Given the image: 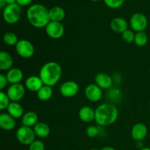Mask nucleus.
<instances>
[{"label":"nucleus","mask_w":150,"mask_h":150,"mask_svg":"<svg viewBox=\"0 0 150 150\" xmlns=\"http://www.w3.org/2000/svg\"><path fill=\"white\" fill-rule=\"evenodd\" d=\"M26 18L29 23L37 29L45 28L51 21L49 10L40 4L31 5L26 11Z\"/></svg>","instance_id":"1"},{"label":"nucleus","mask_w":150,"mask_h":150,"mask_svg":"<svg viewBox=\"0 0 150 150\" xmlns=\"http://www.w3.org/2000/svg\"><path fill=\"white\" fill-rule=\"evenodd\" d=\"M119 117L117 107L111 103H103L95 109V122L100 126H109L116 122Z\"/></svg>","instance_id":"2"},{"label":"nucleus","mask_w":150,"mask_h":150,"mask_svg":"<svg viewBox=\"0 0 150 150\" xmlns=\"http://www.w3.org/2000/svg\"><path fill=\"white\" fill-rule=\"evenodd\" d=\"M61 66L56 62H48L45 63L40 70L39 76L44 85L54 86L59 81L62 77Z\"/></svg>","instance_id":"3"},{"label":"nucleus","mask_w":150,"mask_h":150,"mask_svg":"<svg viewBox=\"0 0 150 150\" xmlns=\"http://www.w3.org/2000/svg\"><path fill=\"white\" fill-rule=\"evenodd\" d=\"M3 18L8 24H15L18 23L21 16V8L17 3L7 4L3 9Z\"/></svg>","instance_id":"4"},{"label":"nucleus","mask_w":150,"mask_h":150,"mask_svg":"<svg viewBox=\"0 0 150 150\" xmlns=\"http://www.w3.org/2000/svg\"><path fill=\"white\" fill-rule=\"evenodd\" d=\"M35 135L34 130L31 127L21 126L16 131V139L21 144L29 146L35 141Z\"/></svg>","instance_id":"5"},{"label":"nucleus","mask_w":150,"mask_h":150,"mask_svg":"<svg viewBox=\"0 0 150 150\" xmlns=\"http://www.w3.org/2000/svg\"><path fill=\"white\" fill-rule=\"evenodd\" d=\"M16 51L21 57L29 59L35 54V47L30 41L27 40H20L16 45Z\"/></svg>","instance_id":"6"},{"label":"nucleus","mask_w":150,"mask_h":150,"mask_svg":"<svg viewBox=\"0 0 150 150\" xmlns=\"http://www.w3.org/2000/svg\"><path fill=\"white\" fill-rule=\"evenodd\" d=\"M130 25L131 29L134 32H144L148 25L147 18L143 13H134L130 18Z\"/></svg>","instance_id":"7"},{"label":"nucleus","mask_w":150,"mask_h":150,"mask_svg":"<svg viewBox=\"0 0 150 150\" xmlns=\"http://www.w3.org/2000/svg\"><path fill=\"white\" fill-rule=\"evenodd\" d=\"M45 29L47 35L54 40L59 39L64 34V27L61 22L50 21Z\"/></svg>","instance_id":"8"},{"label":"nucleus","mask_w":150,"mask_h":150,"mask_svg":"<svg viewBox=\"0 0 150 150\" xmlns=\"http://www.w3.org/2000/svg\"><path fill=\"white\" fill-rule=\"evenodd\" d=\"M26 92L25 87L21 83L11 84L7 90V95L11 102H18L23 98Z\"/></svg>","instance_id":"9"},{"label":"nucleus","mask_w":150,"mask_h":150,"mask_svg":"<svg viewBox=\"0 0 150 150\" xmlns=\"http://www.w3.org/2000/svg\"><path fill=\"white\" fill-rule=\"evenodd\" d=\"M79 91V86L73 81H67L60 86L59 92L64 98H73L76 96Z\"/></svg>","instance_id":"10"},{"label":"nucleus","mask_w":150,"mask_h":150,"mask_svg":"<svg viewBox=\"0 0 150 150\" xmlns=\"http://www.w3.org/2000/svg\"><path fill=\"white\" fill-rule=\"evenodd\" d=\"M84 94L86 99L93 103L100 100L103 96L102 89H100L96 83H91L86 86L85 88Z\"/></svg>","instance_id":"11"},{"label":"nucleus","mask_w":150,"mask_h":150,"mask_svg":"<svg viewBox=\"0 0 150 150\" xmlns=\"http://www.w3.org/2000/svg\"><path fill=\"white\" fill-rule=\"evenodd\" d=\"M147 127L143 123H136L131 130V136L136 142H142L147 136Z\"/></svg>","instance_id":"12"},{"label":"nucleus","mask_w":150,"mask_h":150,"mask_svg":"<svg viewBox=\"0 0 150 150\" xmlns=\"http://www.w3.org/2000/svg\"><path fill=\"white\" fill-rule=\"evenodd\" d=\"M95 83L102 89H111L113 85V79L111 76L105 73H99L95 76Z\"/></svg>","instance_id":"13"},{"label":"nucleus","mask_w":150,"mask_h":150,"mask_svg":"<svg viewBox=\"0 0 150 150\" xmlns=\"http://www.w3.org/2000/svg\"><path fill=\"white\" fill-rule=\"evenodd\" d=\"M110 27L116 33L122 34L128 29V23L123 18L116 17L110 22Z\"/></svg>","instance_id":"14"},{"label":"nucleus","mask_w":150,"mask_h":150,"mask_svg":"<svg viewBox=\"0 0 150 150\" xmlns=\"http://www.w3.org/2000/svg\"><path fill=\"white\" fill-rule=\"evenodd\" d=\"M43 86L44 83L40 76H31L28 77L25 81V86L31 92H38Z\"/></svg>","instance_id":"15"},{"label":"nucleus","mask_w":150,"mask_h":150,"mask_svg":"<svg viewBox=\"0 0 150 150\" xmlns=\"http://www.w3.org/2000/svg\"><path fill=\"white\" fill-rule=\"evenodd\" d=\"M16 121L8 113H1L0 114V127L6 131H10L16 127Z\"/></svg>","instance_id":"16"},{"label":"nucleus","mask_w":150,"mask_h":150,"mask_svg":"<svg viewBox=\"0 0 150 150\" xmlns=\"http://www.w3.org/2000/svg\"><path fill=\"white\" fill-rule=\"evenodd\" d=\"M79 117L83 122H92L95 119V110L89 106H83L79 110Z\"/></svg>","instance_id":"17"},{"label":"nucleus","mask_w":150,"mask_h":150,"mask_svg":"<svg viewBox=\"0 0 150 150\" xmlns=\"http://www.w3.org/2000/svg\"><path fill=\"white\" fill-rule=\"evenodd\" d=\"M6 77L9 83L11 84L21 83V81L23 80V73L21 69L15 67V68H11L7 71Z\"/></svg>","instance_id":"18"},{"label":"nucleus","mask_w":150,"mask_h":150,"mask_svg":"<svg viewBox=\"0 0 150 150\" xmlns=\"http://www.w3.org/2000/svg\"><path fill=\"white\" fill-rule=\"evenodd\" d=\"M13 57L6 51L0 52V70L2 71H8L13 68Z\"/></svg>","instance_id":"19"},{"label":"nucleus","mask_w":150,"mask_h":150,"mask_svg":"<svg viewBox=\"0 0 150 150\" xmlns=\"http://www.w3.org/2000/svg\"><path fill=\"white\" fill-rule=\"evenodd\" d=\"M33 130L36 136L40 139H45L48 137L51 132L49 126L46 123L42 122H38L33 127Z\"/></svg>","instance_id":"20"},{"label":"nucleus","mask_w":150,"mask_h":150,"mask_svg":"<svg viewBox=\"0 0 150 150\" xmlns=\"http://www.w3.org/2000/svg\"><path fill=\"white\" fill-rule=\"evenodd\" d=\"M7 112L14 119H19L23 116L24 110L22 105L18 103V102H11L7 107Z\"/></svg>","instance_id":"21"},{"label":"nucleus","mask_w":150,"mask_h":150,"mask_svg":"<svg viewBox=\"0 0 150 150\" xmlns=\"http://www.w3.org/2000/svg\"><path fill=\"white\" fill-rule=\"evenodd\" d=\"M49 18L51 21L62 22L65 18V11L62 7L56 6L49 10Z\"/></svg>","instance_id":"22"},{"label":"nucleus","mask_w":150,"mask_h":150,"mask_svg":"<svg viewBox=\"0 0 150 150\" xmlns=\"http://www.w3.org/2000/svg\"><path fill=\"white\" fill-rule=\"evenodd\" d=\"M38 122V116L34 111L26 112L22 117V124L26 127H34Z\"/></svg>","instance_id":"23"},{"label":"nucleus","mask_w":150,"mask_h":150,"mask_svg":"<svg viewBox=\"0 0 150 150\" xmlns=\"http://www.w3.org/2000/svg\"><path fill=\"white\" fill-rule=\"evenodd\" d=\"M37 95L40 100L47 101L51 98L53 95V89L51 86L44 85L38 92Z\"/></svg>","instance_id":"24"},{"label":"nucleus","mask_w":150,"mask_h":150,"mask_svg":"<svg viewBox=\"0 0 150 150\" xmlns=\"http://www.w3.org/2000/svg\"><path fill=\"white\" fill-rule=\"evenodd\" d=\"M3 41L6 45H10V46H13V45L16 46L19 40L16 34L12 32H8L4 34L3 37Z\"/></svg>","instance_id":"25"},{"label":"nucleus","mask_w":150,"mask_h":150,"mask_svg":"<svg viewBox=\"0 0 150 150\" xmlns=\"http://www.w3.org/2000/svg\"><path fill=\"white\" fill-rule=\"evenodd\" d=\"M134 42L137 46L144 47L147 44L148 36L144 32H136L135 36Z\"/></svg>","instance_id":"26"},{"label":"nucleus","mask_w":150,"mask_h":150,"mask_svg":"<svg viewBox=\"0 0 150 150\" xmlns=\"http://www.w3.org/2000/svg\"><path fill=\"white\" fill-rule=\"evenodd\" d=\"M10 101L11 100H10L7 93L4 92L3 91H1L0 92V109L4 110L7 108V107L11 103Z\"/></svg>","instance_id":"27"},{"label":"nucleus","mask_w":150,"mask_h":150,"mask_svg":"<svg viewBox=\"0 0 150 150\" xmlns=\"http://www.w3.org/2000/svg\"><path fill=\"white\" fill-rule=\"evenodd\" d=\"M108 7L111 9H118L123 5L125 0H103Z\"/></svg>","instance_id":"28"},{"label":"nucleus","mask_w":150,"mask_h":150,"mask_svg":"<svg viewBox=\"0 0 150 150\" xmlns=\"http://www.w3.org/2000/svg\"><path fill=\"white\" fill-rule=\"evenodd\" d=\"M135 36H136V34L134 33V31L130 30V29H127L122 34V38L123 40L127 43H131L134 42Z\"/></svg>","instance_id":"29"},{"label":"nucleus","mask_w":150,"mask_h":150,"mask_svg":"<svg viewBox=\"0 0 150 150\" xmlns=\"http://www.w3.org/2000/svg\"><path fill=\"white\" fill-rule=\"evenodd\" d=\"M45 144L40 140H35L29 146V150H45Z\"/></svg>","instance_id":"30"},{"label":"nucleus","mask_w":150,"mask_h":150,"mask_svg":"<svg viewBox=\"0 0 150 150\" xmlns=\"http://www.w3.org/2000/svg\"><path fill=\"white\" fill-rule=\"evenodd\" d=\"M99 133V130H98V127L94 125H90L86 128V134L87 135V136H89V138H95Z\"/></svg>","instance_id":"31"},{"label":"nucleus","mask_w":150,"mask_h":150,"mask_svg":"<svg viewBox=\"0 0 150 150\" xmlns=\"http://www.w3.org/2000/svg\"><path fill=\"white\" fill-rule=\"evenodd\" d=\"M8 83L9 82L6 77V75L0 74V90L3 91V89L6 87Z\"/></svg>","instance_id":"32"},{"label":"nucleus","mask_w":150,"mask_h":150,"mask_svg":"<svg viewBox=\"0 0 150 150\" xmlns=\"http://www.w3.org/2000/svg\"><path fill=\"white\" fill-rule=\"evenodd\" d=\"M33 0H17L16 3L21 7H26V6L29 5L32 2Z\"/></svg>","instance_id":"33"},{"label":"nucleus","mask_w":150,"mask_h":150,"mask_svg":"<svg viewBox=\"0 0 150 150\" xmlns=\"http://www.w3.org/2000/svg\"><path fill=\"white\" fill-rule=\"evenodd\" d=\"M6 6H7V3L5 0H0V8L4 9Z\"/></svg>","instance_id":"34"},{"label":"nucleus","mask_w":150,"mask_h":150,"mask_svg":"<svg viewBox=\"0 0 150 150\" xmlns=\"http://www.w3.org/2000/svg\"><path fill=\"white\" fill-rule=\"evenodd\" d=\"M6 3H7V4H16L17 0H5Z\"/></svg>","instance_id":"35"},{"label":"nucleus","mask_w":150,"mask_h":150,"mask_svg":"<svg viewBox=\"0 0 150 150\" xmlns=\"http://www.w3.org/2000/svg\"><path fill=\"white\" fill-rule=\"evenodd\" d=\"M101 150H117V149H115L113 147H111V146H105V147L103 148Z\"/></svg>","instance_id":"36"},{"label":"nucleus","mask_w":150,"mask_h":150,"mask_svg":"<svg viewBox=\"0 0 150 150\" xmlns=\"http://www.w3.org/2000/svg\"><path fill=\"white\" fill-rule=\"evenodd\" d=\"M139 150H150L149 147H144L142 149H140Z\"/></svg>","instance_id":"37"},{"label":"nucleus","mask_w":150,"mask_h":150,"mask_svg":"<svg viewBox=\"0 0 150 150\" xmlns=\"http://www.w3.org/2000/svg\"><path fill=\"white\" fill-rule=\"evenodd\" d=\"M90 1H100V0H90Z\"/></svg>","instance_id":"38"},{"label":"nucleus","mask_w":150,"mask_h":150,"mask_svg":"<svg viewBox=\"0 0 150 150\" xmlns=\"http://www.w3.org/2000/svg\"><path fill=\"white\" fill-rule=\"evenodd\" d=\"M90 150H99V149H90Z\"/></svg>","instance_id":"39"}]
</instances>
